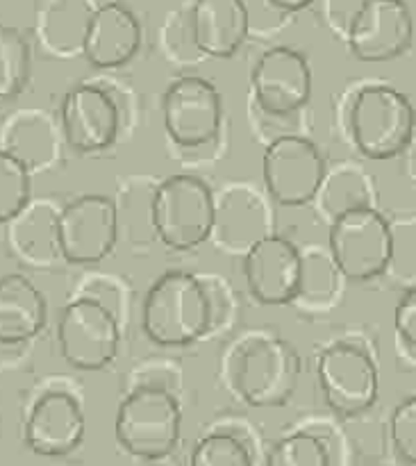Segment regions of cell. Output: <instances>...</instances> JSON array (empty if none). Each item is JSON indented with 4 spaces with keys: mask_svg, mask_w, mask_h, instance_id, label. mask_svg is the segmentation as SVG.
Instances as JSON below:
<instances>
[{
    "mask_svg": "<svg viewBox=\"0 0 416 466\" xmlns=\"http://www.w3.org/2000/svg\"><path fill=\"white\" fill-rule=\"evenodd\" d=\"M214 300L198 276L182 268L162 273L146 291L141 328L162 349L191 346L212 328Z\"/></svg>",
    "mask_w": 416,
    "mask_h": 466,
    "instance_id": "6da1fadb",
    "label": "cell"
},
{
    "mask_svg": "<svg viewBox=\"0 0 416 466\" xmlns=\"http://www.w3.org/2000/svg\"><path fill=\"white\" fill-rule=\"evenodd\" d=\"M217 196L198 176L176 173L150 194V230L167 248L178 253L203 246L214 235Z\"/></svg>",
    "mask_w": 416,
    "mask_h": 466,
    "instance_id": "7a4b0ae2",
    "label": "cell"
},
{
    "mask_svg": "<svg viewBox=\"0 0 416 466\" xmlns=\"http://www.w3.org/2000/svg\"><path fill=\"white\" fill-rule=\"evenodd\" d=\"M414 105L391 85H367L349 109V135L360 155L385 162L403 155L414 141Z\"/></svg>",
    "mask_w": 416,
    "mask_h": 466,
    "instance_id": "3957f363",
    "label": "cell"
},
{
    "mask_svg": "<svg viewBox=\"0 0 416 466\" xmlns=\"http://www.w3.org/2000/svg\"><path fill=\"white\" fill-rule=\"evenodd\" d=\"M299 353L278 337H250L232 358V390L250 408L285 405L299 390Z\"/></svg>",
    "mask_w": 416,
    "mask_h": 466,
    "instance_id": "277c9868",
    "label": "cell"
},
{
    "mask_svg": "<svg viewBox=\"0 0 416 466\" xmlns=\"http://www.w3.org/2000/svg\"><path fill=\"white\" fill-rule=\"evenodd\" d=\"M180 435L182 408L162 387H139L118 405L114 437L127 455L162 460L178 449Z\"/></svg>",
    "mask_w": 416,
    "mask_h": 466,
    "instance_id": "5b68a950",
    "label": "cell"
},
{
    "mask_svg": "<svg viewBox=\"0 0 416 466\" xmlns=\"http://www.w3.org/2000/svg\"><path fill=\"white\" fill-rule=\"evenodd\" d=\"M328 226L330 259L346 280H373L390 268L394 258V232L373 205L340 214Z\"/></svg>",
    "mask_w": 416,
    "mask_h": 466,
    "instance_id": "8992f818",
    "label": "cell"
},
{
    "mask_svg": "<svg viewBox=\"0 0 416 466\" xmlns=\"http://www.w3.org/2000/svg\"><path fill=\"white\" fill-rule=\"evenodd\" d=\"M118 237V209L103 194L73 198L55 214L59 258L77 267H94L109 258Z\"/></svg>",
    "mask_w": 416,
    "mask_h": 466,
    "instance_id": "52a82bcc",
    "label": "cell"
},
{
    "mask_svg": "<svg viewBox=\"0 0 416 466\" xmlns=\"http://www.w3.org/2000/svg\"><path fill=\"white\" fill-rule=\"evenodd\" d=\"M328 167L312 139L282 135L262 155V180L269 198L280 208H303L317 198Z\"/></svg>",
    "mask_w": 416,
    "mask_h": 466,
    "instance_id": "ba28073f",
    "label": "cell"
},
{
    "mask_svg": "<svg viewBox=\"0 0 416 466\" xmlns=\"http://www.w3.org/2000/svg\"><path fill=\"white\" fill-rule=\"evenodd\" d=\"M117 317L100 300L77 299L64 305L57 323V344L64 362L80 371H100L117 360Z\"/></svg>",
    "mask_w": 416,
    "mask_h": 466,
    "instance_id": "9c48e42d",
    "label": "cell"
},
{
    "mask_svg": "<svg viewBox=\"0 0 416 466\" xmlns=\"http://www.w3.org/2000/svg\"><path fill=\"white\" fill-rule=\"evenodd\" d=\"M317 378L326 403L346 419L369 412L380 394L373 358L349 341H337L319 355Z\"/></svg>",
    "mask_w": 416,
    "mask_h": 466,
    "instance_id": "30bf717a",
    "label": "cell"
},
{
    "mask_svg": "<svg viewBox=\"0 0 416 466\" xmlns=\"http://www.w3.org/2000/svg\"><path fill=\"white\" fill-rule=\"evenodd\" d=\"M162 123L173 144L180 148H200L209 144L221 132V91L208 77H178L162 96Z\"/></svg>",
    "mask_w": 416,
    "mask_h": 466,
    "instance_id": "8fae6325",
    "label": "cell"
},
{
    "mask_svg": "<svg viewBox=\"0 0 416 466\" xmlns=\"http://www.w3.org/2000/svg\"><path fill=\"white\" fill-rule=\"evenodd\" d=\"M350 55L360 62H390L410 50L414 18L405 0H364L346 30Z\"/></svg>",
    "mask_w": 416,
    "mask_h": 466,
    "instance_id": "7c38bea8",
    "label": "cell"
},
{
    "mask_svg": "<svg viewBox=\"0 0 416 466\" xmlns=\"http://www.w3.org/2000/svg\"><path fill=\"white\" fill-rule=\"evenodd\" d=\"M244 276L250 296L267 308H282L299 299L303 282V253L287 237L271 235L244 253Z\"/></svg>",
    "mask_w": 416,
    "mask_h": 466,
    "instance_id": "4fadbf2b",
    "label": "cell"
},
{
    "mask_svg": "<svg viewBox=\"0 0 416 466\" xmlns=\"http://www.w3.org/2000/svg\"><path fill=\"white\" fill-rule=\"evenodd\" d=\"M250 91L259 109L285 116L305 107L312 96V66L291 46L267 48L250 71Z\"/></svg>",
    "mask_w": 416,
    "mask_h": 466,
    "instance_id": "5bb4252c",
    "label": "cell"
},
{
    "mask_svg": "<svg viewBox=\"0 0 416 466\" xmlns=\"http://www.w3.org/2000/svg\"><path fill=\"white\" fill-rule=\"evenodd\" d=\"M86 421L80 400L68 391H46L32 403L23 426V441L41 458H64L85 440Z\"/></svg>",
    "mask_w": 416,
    "mask_h": 466,
    "instance_id": "9a60e30c",
    "label": "cell"
},
{
    "mask_svg": "<svg viewBox=\"0 0 416 466\" xmlns=\"http://www.w3.org/2000/svg\"><path fill=\"white\" fill-rule=\"evenodd\" d=\"M59 123L66 144L77 153H100L117 141L118 107L98 85H77L64 96Z\"/></svg>",
    "mask_w": 416,
    "mask_h": 466,
    "instance_id": "2e32d148",
    "label": "cell"
},
{
    "mask_svg": "<svg viewBox=\"0 0 416 466\" xmlns=\"http://www.w3.org/2000/svg\"><path fill=\"white\" fill-rule=\"evenodd\" d=\"M144 27L137 14L123 3H103L94 9L85 27L80 53L100 71L126 66L139 53Z\"/></svg>",
    "mask_w": 416,
    "mask_h": 466,
    "instance_id": "e0dca14e",
    "label": "cell"
},
{
    "mask_svg": "<svg viewBox=\"0 0 416 466\" xmlns=\"http://www.w3.org/2000/svg\"><path fill=\"white\" fill-rule=\"evenodd\" d=\"M189 32L194 48L205 57H235L249 39V5L246 0H194L189 7Z\"/></svg>",
    "mask_w": 416,
    "mask_h": 466,
    "instance_id": "ac0fdd59",
    "label": "cell"
},
{
    "mask_svg": "<svg viewBox=\"0 0 416 466\" xmlns=\"http://www.w3.org/2000/svg\"><path fill=\"white\" fill-rule=\"evenodd\" d=\"M48 323V303L23 273L0 278V346L30 344Z\"/></svg>",
    "mask_w": 416,
    "mask_h": 466,
    "instance_id": "d6986e66",
    "label": "cell"
},
{
    "mask_svg": "<svg viewBox=\"0 0 416 466\" xmlns=\"http://www.w3.org/2000/svg\"><path fill=\"white\" fill-rule=\"evenodd\" d=\"M96 0H41L36 7V36L55 55L80 50Z\"/></svg>",
    "mask_w": 416,
    "mask_h": 466,
    "instance_id": "ffe728a7",
    "label": "cell"
},
{
    "mask_svg": "<svg viewBox=\"0 0 416 466\" xmlns=\"http://www.w3.org/2000/svg\"><path fill=\"white\" fill-rule=\"evenodd\" d=\"M55 214L44 205H27L16 218L7 223L9 226V244L18 258L27 259L32 264H46L57 253V241L55 237H41V230H48L55 223Z\"/></svg>",
    "mask_w": 416,
    "mask_h": 466,
    "instance_id": "44dd1931",
    "label": "cell"
},
{
    "mask_svg": "<svg viewBox=\"0 0 416 466\" xmlns=\"http://www.w3.org/2000/svg\"><path fill=\"white\" fill-rule=\"evenodd\" d=\"M317 198L321 200V212L326 214L328 223L350 209L371 208L369 177H364L358 168H337V171L326 173Z\"/></svg>",
    "mask_w": 416,
    "mask_h": 466,
    "instance_id": "7402d4cb",
    "label": "cell"
},
{
    "mask_svg": "<svg viewBox=\"0 0 416 466\" xmlns=\"http://www.w3.org/2000/svg\"><path fill=\"white\" fill-rule=\"evenodd\" d=\"M32 55L18 27L0 23V103L16 98L30 80Z\"/></svg>",
    "mask_w": 416,
    "mask_h": 466,
    "instance_id": "603a6c76",
    "label": "cell"
},
{
    "mask_svg": "<svg viewBox=\"0 0 416 466\" xmlns=\"http://www.w3.org/2000/svg\"><path fill=\"white\" fill-rule=\"evenodd\" d=\"M30 205V168L0 148V226Z\"/></svg>",
    "mask_w": 416,
    "mask_h": 466,
    "instance_id": "cb8c5ba5",
    "label": "cell"
},
{
    "mask_svg": "<svg viewBox=\"0 0 416 466\" xmlns=\"http://www.w3.org/2000/svg\"><path fill=\"white\" fill-rule=\"evenodd\" d=\"M267 466H330V455L321 437L312 432H294L273 446Z\"/></svg>",
    "mask_w": 416,
    "mask_h": 466,
    "instance_id": "d4e9b609",
    "label": "cell"
},
{
    "mask_svg": "<svg viewBox=\"0 0 416 466\" xmlns=\"http://www.w3.org/2000/svg\"><path fill=\"white\" fill-rule=\"evenodd\" d=\"M191 466H255L249 446L230 432H212L191 451Z\"/></svg>",
    "mask_w": 416,
    "mask_h": 466,
    "instance_id": "484cf974",
    "label": "cell"
},
{
    "mask_svg": "<svg viewBox=\"0 0 416 466\" xmlns=\"http://www.w3.org/2000/svg\"><path fill=\"white\" fill-rule=\"evenodd\" d=\"M390 441L399 460L414 466L416 462V399L408 396L394 408L390 419Z\"/></svg>",
    "mask_w": 416,
    "mask_h": 466,
    "instance_id": "4316f807",
    "label": "cell"
},
{
    "mask_svg": "<svg viewBox=\"0 0 416 466\" xmlns=\"http://www.w3.org/2000/svg\"><path fill=\"white\" fill-rule=\"evenodd\" d=\"M394 330L401 346L410 350V360L416 353V289L410 287L401 294L394 309Z\"/></svg>",
    "mask_w": 416,
    "mask_h": 466,
    "instance_id": "83f0119b",
    "label": "cell"
},
{
    "mask_svg": "<svg viewBox=\"0 0 416 466\" xmlns=\"http://www.w3.org/2000/svg\"><path fill=\"white\" fill-rule=\"evenodd\" d=\"M362 3L364 0H323V14H326L328 25L335 27V30H340L346 36L349 23L353 21Z\"/></svg>",
    "mask_w": 416,
    "mask_h": 466,
    "instance_id": "f1b7e54d",
    "label": "cell"
},
{
    "mask_svg": "<svg viewBox=\"0 0 416 466\" xmlns=\"http://www.w3.org/2000/svg\"><path fill=\"white\" fill-rule=\"evenodd\" d=\"M269 7L278 9V12H287V14H294L300 12V9H308L314 0H267Z\"/></svg>",
    "mask_w": 416,
    "mask_h": 466,
    "instance_id": "f546056e",
    "label": "cell"
}]
</instances>
